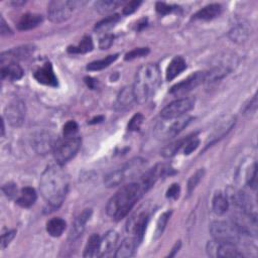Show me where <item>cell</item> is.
Returning <instances> with one entry per match:
<instances>
[{
    "instance_id": "3",
    "label": "cell",
    "mask_w": 258,
    "mask_h": 258,
    "mask_svg": "<svg viewBox=\"0 0 258 258\" xmlns=\"http://www.w3.org/2000/svg\"><path fill=\"white\" fill-rule=\"evenodd\" d=\"M161 83V76L158 64H147L141 66L136 72L133 85L136 102L144 104L156 93Z\"/></svg>"
},
{
    "instance_id": "39",
    "label": "cell",
    "mask_w": 258,
    "mask_h": 258,
    "mask_svg": "<svg viewBox=\"0 0 258 258\" xmlns=\"http://www.w3.org/2000/svg\"><path fill=\"white\" fill-rule=\"evenodd\" d=\"M204 174H205V171L203 168H200L198 169L195 174H194L189 182H188V194H191L194 190L196 189V187L199 185V183L201 182V180L203 179L204 177Z\"/></svg>"
},
{
    "instance_id": "38",
    "label": "cell",
    "mask_w": 258,
    "mask_h": 258,
    "mask_svg": "<svg viewBox=\"0 0 258 258\" xmlns=\"http://www.w3.org/2000/svg\"><path fill=\"white\" fill-rule=\"evenodd\" d=\"M170 215H171V212H165L160 217V219L157 223V229H156V235H155L156 239L161 237V234L163 233L165 226H166V224H167V222L170 218Z\"/></svg>"
},
{
    "instance_id": "6",
    "label": "cell",
    "mask_w": 258,
    "mask_h": 258,
    "mask_svg": "<svg viewBox=\"0 0 258 258\" xmlns=\"http://www.w3.org/2000/svg\"><path fill=\"white\" fill-rule=\"evenodd\" d=\"M78 2L68 1V0H55L51 1L48 6V16L52 23L60 24L68 20L76 8Z\"/></svg>"
},
{
    "instance_id": "48",
    "label": "cell",
    "mask_w": 258,
    "mask_h": 258,
    "mask_svg": "<svg viewBox=\"0 0 258 258\" xmlns=\"http://www.w3.org/2000/svg\"><path fill=\"white\" fill-rule=\"evenodd\" d=\"M181 193V187L179 184H173L166 191V198L178 199Z\"/></svg>"
},
{
    "instance_id": "25",
    "label": "cell",
    "mask_w": 258,
    "mask_h": 258,
    "mask_svg": "<svg viewBox=\"0 0 258 258\" xmlns=\"http://www.w3.org/2000/svg\"><path fill=\"white\" fill-rule=\"evenodd\" d=\"M250 29L248 27L247 24H237L236 26H234L230 32H229V36L233 41L236 42H242L244 40H246L250 34Z\"/></svg>"
},
{
    "instance_id": "36",
    "label": "cell",
    "mask_w": 258,
    "mask_h": 258,
    "mask_svg": "<svg viewBox=\"0 0 258 258\" xmlns=\"http://www.w3.org/2000/svg\"><path fill=\"white\" fill-rule=\"evenodd\" d=\"M189 136L184 138V139H181V140H178V141H175L173 143H170L168 144L167 146H165L162 150H161V156L164 157V158H171V157H174L179 150L184 147L186 141L188 140Z\"/></svg>"
},
{
    "instance_id": "49",
    "label": "cell",
    "mask_w": 258,
    "mask_h": 258,
    "mask_svg": "<svg viewBox=\"0 0 258 258\" xmlns=\"http://www.w3.org/2000/svg\"><path fill=\"white\" fill-rule=\"evenodd\" d=\"M141 1H130L128 2L124 8H123V14L124 15H129V14H132L133 12H135L138 7L141 5Z\"/></svg>"
},
{
    "instance_id": "28",
    "label": "cell",
    "mask_w": 258,
    "mask_h": 258,
    "mask_svg": "<svg viewBox=\"0 0 258 258\" xmlns=\"http://www.w3.org/2000/svg\"><path fill=\"white\" fill-rule=\"evenodd\" d=\"M192 119H193L192 117H188V116H182L180 118H177V121H175L167 128L166 136L171 138V137H175L176 135H178L190 124Z\"/></svg>"
},
{
    "instance_id": "12",
    "label": "cell",
    "mask_w": 258,
    "mask_h": 258,
    "mask_svg": "<svg viewBox=\"0 0 258 258\" xmlns=\"http://www.w3.org/2000/svg\"><path fill=\"white\" fill-rule=\"evenodd\" d=\"M148 223V215L145 212L139 213L137 216H133L129 219L127 223V231L133 234V237L138 244L143 239V236Z\"/></svg>"
},
{
    "instance_id": "23",
    "label": "cell",
    "mask_w": 258,
    "mask_h": 258,
    "mask_svg": "<svg viewBox=\"0 0 258 258\" xmlns=\"http://www.w3.org/2000/svg\"><path fill=\"white\" fill-rule=\"evenodd\" d=\"M36 198L37 196L35 191L32 188L27 187L20 191L16 203L23 208H30L35 203Z\"/></svg>"
},
{
    "instance_id": "44",
    "label": "cell",
    "mask_w": 258,
    "mask_h": 258,
    "mask_svg": "<svg viewBox=\"0 0 258 258\" xmlns=\"http://www.w3.org/2000/svg\"><path fill=\"white\" fill-rule=\"evenodd\" d=\"M149 53V50L147 48H138V49H134L131 52H129L125 55V60L129 61V60H133L136 58H140V57H144Z\"/></svg>"
},
{
    "instance_id": "5",
    "label": "cell",
    "mask_w": 258,
    "mask_h": 258,
    "mask_svg": "<svg viewBox=\"0 0 258 258\" xmlns=\"http://www.w3.org/2000/svg\"><path fill=\"white\" fill-rule=\"evenodd\" d=\"M81 144L82 139L79 134L70 137L64 136L63 140L58 141L54 149V157L58 164L63 165L71 161L79 152Z\"/></svg>"
},
{
    "instance_id": "18",
    "label": "cell",
    "mask_w": 258,
    "mask_h": 258,
    "mask_svg": "<svg viewBox=\"0 0 258 258\" xmlns=\"http://www.w3.org/2000/svg\"><path fill=\"white\" fill-rule=\"evenodd\" d=\"M187 69V63L183 57H176L169 63L166 69V80L171 81Z\"/></svg>"
},
{
    "instance_id": "8",
    "label": "cell",
    "mask_w": 258,
    "mask_h": 258,
    "mask_svg": "<svg viewBox=\"0 0 258 258\" xmlns=\"http://www.w3.org/2000/svg\"><path fill=\"white\" fill-rule=\"evenodd\" d=\"M58 140L55 135L47 130H40L35 132L32 137V144L35 153L41 156H45L51 152H54V149L57 145Z\"/></svg>"
},
{
    "instance_id": "45",
    "label": "cell",
    "mask_w": 258,
    "mask_h": 258,
    "mask_svg": "<svg viewBox=\"0 0 258 258\" xmlns=\"http://www.w3.org/2000/svg\"><path fill=\"white\" fill-rule=\"evenodd\" d=\"M157 11L161 14V15H165V14H168L170 12H173L174 10H176L178 7L177 6H174V5H169V4H166L164 2H158L157 3Z\"/></svg>"
},
{
    "instance_id": "16",
    "label": "cell",
    "mask_w": 258,
    "mask_h": 258,
    "mask_svg": "<svg viewBox=\"0 0 258 258\" xmlns=\"http://www.w3.org/2000/svg\"><path fill=\"white\" fill-rule=\"evenodd\" d=\"M136 101L133 87H124L117 96L115 103V109L117 111H125L131 108L133 103Z\"/></svg>"
},
{
    "instance_id": "34",
    "label": "cell",
    "mask_w": 258,
    "mask_h": 258,
    "mask_svg": "<svg viewBox=\"0 0 258 258\" xmlns=\"http://www.w3.org/2000/svg\"><path fill=\"white\" fill-rule=\"evenodd\" d=\"M118 58V55H110L108 57H106L102 60H98L95 62H92L90 64H88L87 66V70L88 71H100L103 70L107 67H109L112 63H114Z\"/></svg>"
},
{
    "instance_id": "42",
    "label": "cell",
    "mask_w": 258,
    "mask_h": 258,
    "mask_svg": "<svg viewBox=\"0 0 258 258\" xmlns=\"http://www.w3.org/2000/svg\"><path fill=\"white\" fill-rule=\"evenodd\" d=\"M199 139L197 137H192V136H189L188 140L186 141L185 145H184V153L185 155H191L194 150H196L199 146Z\"/></svg>"
},
{
    "instance_id": "20",
    "label": "cell",
    "mask_w": 258,
    "mask_h": 258,
    "mask_svg": "<svg viewBox=\"0 0 258 258\" xmlns=\"http://www.w3.org/2000/svg\"><path fill=\"white\" fill-rule=\"evenodd\" d=\"M222 12V6L218 3L209 4L202 9H200L195 15L194 19L198 20H212L214 18L218 17Z\"/></svg>"
},
{
    "instance_id": "29",
    "label": "cell",
    "mask_w": 258,
    "mask_h": 258,
    "mask_svg": "<svg viewBox=\"0 0 258 258\" xmlns=\"http://www.w3.org/2000/svg\"><path fill=\"white\" fill-rule=\"evenodd\" d=\"M126 180V176L123 168L111 171L104 179V185L107 188H113L121 185Z\"/></svg>"
},
{
    "instance_id": "15",
    "label": "cell",
    "mask_w": 258,
    "mask_h": 258,
    "mask_svg": "<svg viewBox=\"0 0 258 258\" xmlns=\"http://www.w3.org/2000/svg\"><path fill=\"white\" fill-rule=\"evenodd\" d=\"M91 215H92L91 209H85L75 219V221L72 225L71 231H70V235H69V239L71 241H75L79 237H81V235L83 234V232L86 228V224L88 223V221L91 218Z\"/></svg>"
},
{
    "instance_id": "46",
    "label": "cell",
    "mask_w": 258,
    "mask_h": 258,
    "mask_svg": "<svg viewBox=\"0 0 258 258\" xmlns=\"http://www.w3.org/2000/svg\"><path fill=\"white\" fill-rule=\"evenodd\" d=\"M2 191L5 194V196L9 199H13L17 196V188L13 183H8L2 187Z\"/></svg>"
},
{
    "instance_id": "4",
    "label": "cell",
    "mask_w": 258,
    "mask_h": 258,
    "mask_svg": "<svg viewBox=\"0 0 258 258\" xmlns=\"http://www.w3.org/2000/svg\"><path fill=\"white\" fill-rule=\"evenodd\" d=\"M210 232L214 240L237 245L243 241L246 235L234 222L215 221L210 225Z\"/></svg>"
},
{
    "instance_id": "9",
    "label": "cell",
    "mask_w": 258,
    "mask_h": 258,
    "mask_svg": "<svg viewBox=\"0 0 258 258\" xmlns=\"http://www.w3.org/2000/svg\"><path fill=\"white\" fill-rule=\"evenodd\" d=\"M207 251L208 254L213 257H243V253L239 251L237 245L227 242H218L216 240L208 243Z\"/></svg>"
},
{
    "instance_id": "7",
    "label": "cell",
    "mask_w": 258,
    "mask_h": 258,
    "mask_svg": "<svg viewBox=\"0 0 258 258\" xmlns=\"http://www.w3.org/2000/svg\"><path fill=\"white\" fill-rule=\"evenodd\" d=\"M194 102L191 98H181L166 105L161 111V117L164 120H173L185 116L194 108Z\"/></svg>"
},
{
    "instance_id": "54",
    "label": "cell",
    "mask_w": 258,
    "mask_h": 258,
    "mask_svg": "<svg viewBox=\"0 0 258 258\" xmlns=\"http://www.w3.org/2000/svg\"><path fill=\"white\" fill-rule=\"evenodd\" d=\"M1 131H2V136L4 135V122L2 121V129H1Z\"/></svg>"
},
{
    "instance_id": "19",
    "label": "cell",
    "mask_w": 258,
    "mask_h": 258,
    "mask_svg": "<svg viewBox=\"0 0 258 258\" xmlns=\"http://www.w3.org/2000/svg\"><path fill=\"white\" fill-rule=\"evenodd\" d=\"M42 20H44V18L40 14L27 13L23 15V17L18 21L17 28L20 31H30L38 27L42 23Z\"/></svg>"
},
{
    "instance_id": "41",
    "label": "cell",
    "mask_w": 258,
    "mask_h": 258,
    "mask_svg": "<svg viewBox=\"0 0 258 258\" xmlns=\"http://www.w3.org/2000/svg\"><path fill=\"white\" fill-rule=\"evenodd\" d=\"M143 120H144V117H143V115L141 113L135 114L130 119V121H129V123H128V126H127L128 130L129 131H136V130H138V129L141 126V124H142V122H143Z\"/></svg>"
},
{
    "instance_id": "51",
    "label": "cell",
    "mask_w": 258,
    "mask_h": 258,
    "mask_svg": "<svg viewBox=\"0 0 258 258\" xmlns=\"http://www.w3.org/2000/svg\"><path fill=\"white\" fill-rule=\"evenodd\" d=\"M0 32H1L2 35H7V34L11 33L10 29L6 25L5 20H4V18L2 16H1V18H0Z\"/></svg>"
},
{
    "instance_id": "1",
    "label": "cell",
    "mask_w": 258,
    "mask_h": 258,
    "mask_svg": "<svg viewBox=\"0 0 258 258\" xmlns=\"http://www.w3.org/2000/svg\"><path fill=\"white\" fill-rule=\"evenodd\" d=\"M69 188L68 176L59 165L48 166L40 177L39 189L47 203L54 209L64 202Z\"/></svg>"
},
{
    "instance_id": "50",
    "label": "cell",
    "mask_w": 258,
    "mask_h": 258,
    "mask_svg": "<svg viewBox=\"0 0 258 258\" xmlns=\"http://www.w3.org/2000/svg\"><path fill=\"white\" fill-rule=\"evenodd\" d=\"M16 234L15 230L9 231L7 233H4L1 237V248L4 249L6 246H8V244L12 241V239L14 238V236Z\"/></svg>"
},
{
    "instance_id": "13",
    "label": "cell",
    "mask_w": 258,
    "mask_h": 258,
    "mask_svg": "<svg viewBox=\"0 0 258 258\" xmlns=\"http://www.w3.org/2000/svg\"><path fill=\"white\" fill-rule=\"evenodd\" d=\"M34 51L33 46H23L19 48H15L9 52L2 53L1 57H0V61H1L2 66H5L7 64L15 63L17 60H24L29 58Z\"/></svg>"
},
{
    "instance_id": "2",
    "label": "cell",
    "mask_w": 258,
    "mask_h": 258,
    "mask_svg": "<svg viewBox=\"0 0 258 258\" xmlns=\"http://www.w3.org/2000/svg\"><path fill=\"white\" fill-rule=\"evenodd\" d=\"M143 194L137 183H131L122 187L107 204V214L116 221L123 219Z\"/></svg>"
},
{
    "instance_id": "33",
    "label": "cell",
    "mask_w": 258,
    "mask_h": 258,
    "mask_svg": "<svg viewBox=\"0 0 258 258\" xmlns=\"http://www.w3.org/2000/svg\"><path fill=\"white\" fill-rule=\"evenodd\" d=\"M120 19L119 14H113V15H109L105 17L104 19H102L101 21H99L98 24H96L95 26V32H108L110 29H112Z\"/></svg>"
},
{
    "instance_id": "47",
    "label": "cell",
    "mask_w": 258,
    "mask_h": 258,
    "mask_svg": "<svg viewBox=\"0 0 258 258\" xmlns=\"http://www.w3.org/2000/svg\"><path fill=\"white\" fill-rule=\"evenodd\" d=\"M113 40H114V36L112 34H105L103 37H101L99 41V48L101 50L109 49L113 44Z\"/></svg>"
},
{
    "instance_id": "17",
    "label": "cell",
    "mask_w": 258,
    "mask_h": 258,
    "mask_svg": "<svg viewBox=\"0 0 258 258\" xmlns=\"http://www.w3.org/2000/svg\"><path fill=\"white\" fill-rule=\"evenodd\" d=\"M118 239H119V235L116 231L111 230L107 232L104 236V238L101 240L99 256H106L110 252H112V250H114L117 245Z\"/></svg>"
},
{
    "instance_id": "31",
    "label": "cell",
    "mask_w": 258,
    "mask_h": 258,
    "mask_svg": "<svg viewBox=\"0 0 258 258\" xmlns=\"http://www.w3.org/2000/svg\"><path fill=\"white\" fill-rule=\"evenodd\" d=\"M229 207V202L227 197L223 193L219 192L214 196L213 199V210L217 215H223L227 212Z\"/></svg>"
},
{
    "instance_id": "10",
    "label": "cell",
    "mask_w": 258,
    "mask_h": 258,
    "mask_svg": "<svg viewBox=\"0 0 258 258\" xmlns=\"http://www.w3.org/2000/svg\"><path fill=\"white\" fill-rule=\"evenodd\" d=\"M4 116L12 127H20L26 119L25 103L19 99L13 100L6 106Z\"/></svg>"
},
{
    "instance_id": "43",
    "label": "cell",
    "mask_w": 258,
    "mask_h": 258,
    "mask_svg": "<svg viewBox=\"0 0 258 258\" xmlns=\"http://www.w3.org/2000/svg\"><path fill=\"white\" fill-rule=\"evenodd\" d=\"M246 181H247V185L250 188H252V189L256 188V185H257V165H256V162H254L253 165L249 168Z\"/></svg>"
},
{
    "instance_id": "26",
    "label": "cell",
    "mask_w": 258,
    "mask_h": 258,
    "mask_svg": "<svg viewBox=\"0 0 258 258\" xmlns=\"http://www.w3.org/2000/svg\"><path fill=\"white\" fill-rule=\"evenodd\" d=\"M100 245H101L100 236L98 234H92L87 241V244H86L83 256L89 258L99 256Z\"/></svg>"
},
{
    "instance_id": "27",
    "label": "cell",
    "mask_w": 258,
    "mask_h": 258,
    "mask_svg": "<svg viewBox=\"0 0 258 258\" xmlns=\"http://www.w3.org/2000/svg\"><path fill=\"white\" fill-rule=\"evenodd\" d=\"M235 124V118L234 117H230L229 119L225 120L224 122H222V124L217 128V130H215L213 132V134L210 137V142L208 143V146L214 142H216L217 140H219L220 138H222L225 134L228 133V131H230L231 129L233 128Z\"/></svg>"
},
{
    "instance_id": "32",
    "label": "cell",
    "mask_w": 258,
    "mask_h": 258,
    "mask_svg": "<svg viewBox=\"0 0 258 258\" xmlns=\"http://www.w3.org/2000/svg\"><path fill=\"white\" fill-rule=\"evenodd\" d=\"M93 48H94V45H93V40L91 36L86 35L81 39L78 46L69 47L68 52L71 54H86V53L91 52Z\"/></svg>"
},
{
    "instance_id": "21",
    "label": "cell",
    "mask_w": 258,
    "mask_h": 258,
    "mask_svg": "<svg viewBox=\"0 0 258 258\" xmlns=\"http://www.w3.org/2000/svg\"><path fill=\"white\" fill-rule=\"evenodd\" d=\"M139 244L137 243V241L135 240L134 237H128L126 239H124L120 246L118 247V249L116 250L115 253V257L116 258H127V257H131L134 252L135 249L137 248Z\"/></svg>"
},
{
    "instance_id": "35",
    "label": "cell",
    "mask_w": 258,
    "mask_h": 258,
    "mask_svg": "<svg viewBox=\"0 0 258 258\" xmlns=\"http://www.w3.org/2000/svg\"><path fill=\"white\" fill-rule=\"evenodd\" d=\"M121 4L122 2L117 0H100L95 3V8L99 13L105 14L115 10Z\"/></svg>"
},
{
    "instance_id": "14",
    "label": "cell",
    "mask_w": 258,
    "mask_h": 258,
    "mask_svg": "<svg viewBox=\"0 0 258 258\" xmlns=\"http://www.w3.org/2000/svg\"><path fill=\"white\" fill-rule=\"evenodd\" d=\"M33 77L38 83L42 85L51 86V87H56V86H58V78L55 75L51 63H46L44 66L38 68L34 72Z\"/></svg>"
},
{
    "instance_id": "37",
    "label": "cell",
    "mask_w": 258,
    "mask_h": 258,
    "mask_svg": "<svg viewBox=\"0 0 258 258\" xmlns=\"http://www.w3.org/2000/svg\"><path fill=\"white\" fill-rule=\"evenodd\" d=\"M229 73V70L224 67L214 68L210 72H205V82H215L224 78Z\"/></svg>"
},
{
    "instance_id": "40",
    "label": "cell",
    "mask_w": 258,
    "mask_h": 258,
    "mask_svg": "<svg viewBox=\"0 0 258 258\" xmlns=\"http://www.w3.org/2000/svg\"><path fill=\"white\" fill-rule=\"evenodd\" d=\"M78 129H79V126L75 121H68L66 124L64 125V128H63L64 136L70 137V136L78 135Z\"/></svg>"
},
{
    "instance_id": "52",
    "label": "cell",
    "mask_w": 258,
    "mask_h": 258,
    "mask_svg": "<svg viewBox=\"0 0 258 258\" xmlns=\"http://www.w3.org/2000/svg\"><path fill=\"white\" fill-rule=\"evenodd\" d=\"M180 247H181V241H179V242L175 245V247L173 248V251H171V252L168 254V256H175L176 253L179 251Z\"/></svg>"
},
{
    "instance_id": "30",
    "label": "cell",
    "mask_w": 258,
    "mask_h": 258,
    "mask_svg": "<svg viewBox=\"0 0 258 258\" xmlns=\"http://www.w3.org/2000/svg\"><path fill=\"white\" fill-rule=\"evenodd\" d=\"M64 229H66V222L61 218H53L47 224V231L53 237H60Z\"/></svg>"
},
{
    "instance_id": "11",
    "label": "cell",
    "mask_w": 258,
    "mask_h": 258,
    "mask_svg": "<svg viewBox=\"0 0 258 258\" xmlns=\"http://www.w3.org/2000/svg\"><path fill=\"white\" fill-rule=\"evenodd\" d=\"M205 82V72H197L191 75L186 80L175 85L170 93L175 96H183L195 89L200 84Z\"/></svg>"
},
{
    "instance_id": "22",
    "label": "cell",
    "mask_w": 258,
    "mask_h": 258,
    "mask_svg": "<svg viewBox=\"0 0 258 258\" xmlns=\"http://www.w3.org/2000/svg\"><path fill=\"white\" fill-rule=\"evenodd\" d=\"M24 70L18 64L10 63L2 66L1 68V78L9 81H17L23 78Z\"/></svg>"
},
{
    "instance_id": "24",
    "label": "cell",
    "mask_w": 258,
    "mask_h": 258,
    "mask_svg": "<svg viewBox=\"0 0 258 258\" xmlns=\"http://www.w3.org/2000/svg\"><path fill=\"white\" fill-rule=\"evenodd\" d=\"M233 204L237 207L241 212L246 213V214H252L251 209H252V203L250 198L246 195V193L244 192H237L235 193L233 197Z\"/></svg>"
},
{
    "instance_id": "53",
    "label": "cell",
    "mask_w": 258,
    "mask_h": 258,
    "mask_svg": "<svg viewBox=\"0 0 258 258\" xmlns=\"http://www.w3.org/2000/svg\"><path fill=\"white\" fill-rule=\"evenodd\" d=\"M85 80H86V83H87V85L89 86V87L93 89V88H94V85H93V84H94V83H96V82H95V80H93L92 78H86Z\"/></svg>"
}]
</instances>
